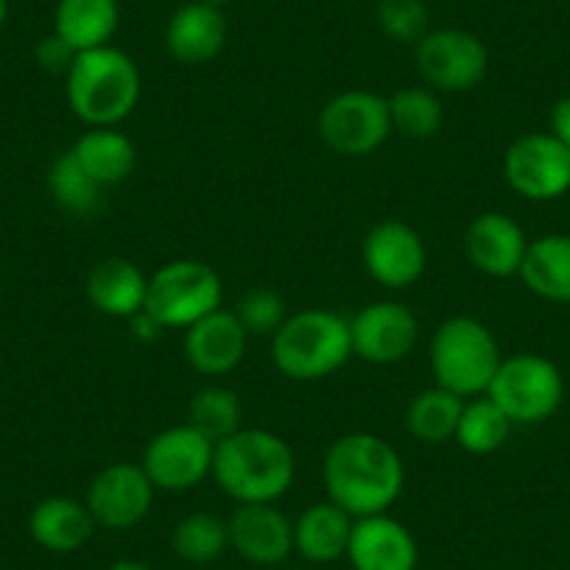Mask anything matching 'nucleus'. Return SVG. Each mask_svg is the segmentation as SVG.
I'll return each mask as SVG.
<instances>
[{
  "instance_id": "nucleus-8",
  "label": "nucleus",
  "mask_w": 570,
  "mask_h": 570,
  "mask_svg": "<svg viewBox=\"0 0 570 570\" xmlns=\"http://www.w3.org/2000/svg\"><path fill=\"white\" fill-rule=\"evenodd\" d=\"M320 137L342 157H370L392 135L389 101L370 90H344L322 107Z\"/></svg>"
},
{
  "instance_id": "nucleus-26",
  "label": "nucleus",
  "mask_w": 570,
  "mask_h": 570,
  "mask_svg": "<svg viewBox=\"0 0 570 570\" xmlns=\"http://www.w3.org/2000/svg\"><path fill=\"white\" fill-rule=\"evenodd\" d=\"M462 409L464 397L434 383L431 389H422L420 394L411 397L409 409H405V428L422 445H445L456 436Z\"/></svg>"
},
{
  "instance_id": "nucleus-31",
  "label": "nucleus",
  "mask_w": 570,
  "mask_h": 570,
  "mask_svg": "<svg viewBox=\"0 0 570 570\" xmlns=\"http://www.w3.org/2000/svg\"><path fill=\"white\" fill-rule=\"evenodd\" d=\"M386 101L389 115H392V131H400L411 140L434 137L445 124L442 98L431 87H403L394 96H389Z\"/></svg>"
},
{
  "instance_id": "nucleus-36",
  "label": "nucleus",
  "mask_w": 570,
  "mask_h": 570,
  "mask_svg": "<svg viewBox=\"0 0 570 570\" xmlns=\"http://www.w3.org/2000/svg\"><path fill=\"white\" fill-rule=\"evenodd\" d=\"M131 327H135V336L140 338V342H157V338L163 336V325L157 320H151L149 314H146V311H140V314L137 316H131Z\"/></svg>"
},
{
  "instance_id": "nucleus-32",
  "label": "nucleus",
  "mask_w": 570,
  "mask_h": 570,
  "mask_svg": "<svg viewBox=\"0 0 570 570\" xmlns=\"http://www.w3.org/2000/svg\"><path fill=\"white\" fill-rule=\"evenodd\" d=\"M235 316H238V322L249 336H274L283 327V322L288 320V305H285V297L277 288L257 285V288H252L238 299Z\"/></svg>"
},
{
  "instance_id": "nucleus-16",
  "label": "nucleus",
  "mask_w": 570,
  "mask_h": 570,
  "mask_svg": "<svg viewBox=\"0 0 570 570\" xmlns=\"http://www.w3.org/2000/svg\"><path fill=\"white\" fill-rule=\"evenodd\" d=\"M529 238L509 213L487 210L464 229V255L487 277H518Z\"/></svg>"
},
{
  "instance_id": "nucleus-7",
  "label": "nucleus",
  "mask_w": 570,
  "mask_h": 570,
  "mask_svg": "<svg viewBox=\"0 0 570 570\" xmlns=\"http://www.w3.org/2000/svg\"><path fill=\"white\" fill-rule=\"evenodd\" d=\"M487 394L514 425H540L562 405L564 377L546 355L514 353L501 361Z\"/></svg>"
},
{
  "instance_id": "nucleus-23",
  "label": "nucleus",
  "mask_w": 570,
  "mask_h": 570,
  "mask_svg": "<svg viewBox=\"0 0 570 570\" xmlns=\"http://www.w3.org/2000/svg\"><path fill=\"white\" fill-rule=\"evenodd\" d=\"M518 277L540 299L570 305V235L548 233L529 240Z\"/></svg>"
},
{
  "instance_id": "nucleus-10",
  "label": "nucleus",
  "mask_w": 570,
  "mask_h": 570,
  "mask_svg": "<svg viewBox=\"0 0 570 570\" xmlns=\"http://www.w3.org/2000/svg\"><path fill=\"white\" fill-rule=\"evenodd\" d=\"M509 188L529 202L562 199L570 190V149L551 131L518 137L503 155Z\"/></svg>"
},
{
  "instance_id": "nucleus-21",
  "label": "nucleus",
  "mask_w": 570,
  "mask_h": 570,
  "mask_svg": "<svg viewBox=\"0 0 570 570\" xmlns=\"http://www.w3.org/2000/svg\"><path fill=\"white\" fill-rule=\"evenodd\" d=\"M87 503L68 495H51L31 509L29 534L40 548L51 553H73L90 542L96 531Z\"/></svg>"
},
{
  "instance_id": "nucleus-34",
  "label": "nucleus",
  "mask_w": 570,
  "mask_h": 570,
  "mask_svg": "<svg viewBox=\"0 0 570 570\" xmlns=\"http://www.w3.org/2000/svg\"><path fill=\"white\" fill-rule=\"evenodd\" d=\"M35 57H37V65H40L46 73L68 76L70 68H73L76 57H79V51H76L73 46H68L62 37L53 35V31H51V35L42 37V40L37 42Z\"/></svg>"
},
{
  "instance_id": "nucleus-12",
  "label": "nucleus",
  "mask_w": 570,
  "mask_h": 570,
  "mask_svg": "<svg viewBox=\"0 0 570 570\" xmlns=\"http://www.w3.org/2000/svg\"><path fill=\"white\" fill-rule=\"evenodd\" d=\"M353 355L375 366L405 361L420 342V320L414 311L397 299H377L364 305L350 320Z\"/></svg>"
},
{
  "instance_id": "nucleus-37",
  "label": "nucleus",
  "mask_w": 570,
  "mask_h": 570,
  "mask_svg": "<svg viewBox=\"0 0 570 570\" xmlns=\"http://www.w3.org/2000/svg\"><path fill=\"white\" fill-rule=\"evenodd\" d=\"M107 570H151L149 564L137 562V559H118V562L109 564Z\"/></svg>"
},
{
  "instance_id": "nucleus-35",
  "label": "nucleus",
  "mask_w": 570,
  "mask_h": 570,
  "mask_svg": "<svg viewBox=\"0 0 570 570\" xmlns=\"http://www.w3.org/2000/svg\"><path fill=\"white\" fill-rule=\"evenodd\" d=\"M551 131L553 137H557L562 146H568L570 149V96L559 98L557 104H553L551 109Z\"/></svg>"
},
{
  "instance_id": "nucleus-4",
  "label": "nucleus",
  "mask_w": 570,
  "mask_h": 570,
  "mask_svg": "<svg viewBox=\"0 0 570 570\" xmlns=\"http://www.w3.org/2000/svg\"><path fill=\"white\" fill-rule=\"evenodd\" d=\"M353 358L350 320L327 308L288 314L272 336V361L288 381L314 383L336 375Z\"/></svg>"
},
{
  "instance_id": "nucleus-27",
  "label": "nucleus",
  "mask_w": 570,
  "mask_h": 570,
  "mask_svg": "<svg viewBox=\"0 0 570 570\" xmlns=\"http://www.w3.org/2000/svg\"><path fill=\"white\" fill-rule=\"evenodd\" d=\"M512 428L514 422L509 420L507 411L490 394H481V397L464 400L453 442L462 451H468L470 456H490V453H498L507 445Z\"/></svg>"
},
{
  "instance_id": "nucleus-19",
  "label": "nucleus",
  "mask_w": 570,
  "mask_h": 570,
  "mask_svg": "<svg viewBox=\"0 0 570 570\" xmlns=\"http://www.w3.org/2000/svg\"><path fill=\"white\" fill-rule=\"evenodd\" d=\"M227 46V20L222 9L190 0L171 14L166 26V48L177 62L207 65L222 57Z\"/></svg>"
},
{
  "instance_id": "nucleus-40",
  "label": "nucleus",
  "mask_w": 570,
  "mask_h": 570,
  "mask_svg": "<svg viewBox=\"0 0 570 570\" xmlns=\"http://www.w3.org/2000/svg\"><path fill=\"white\" fill-rule=\"evenodd\" d=\"M294 570H303V568H294Z\"/></svg>"
},
{
  "instance_id": "nucleus-1",
  "label": "nucleus",
  "mask_w": 570,
  "mask_h": 570,
  "mask_svg": "<svg viewBox=\"0 0 570 570\" xmlns=\"http://www.w3.org/2000/svg\"><path fill=\"white\" fill-rule=\"evenodd\" d=\"M327 501L358 518L383 514L405 487V464L397 448L370 431L344 434L327 448L322 462Z\"/></svg>"
},
{
  "instance_id": "nucleus-39",
  "label": "nucleus",
  "mask_w": 570,
  "mask_h": 570,
  "mask_svg": "<svg viewBox=\"0 0 570 570\" xmlns=\"http://www.w3.org/2000/svg\"><path fill=\"white\" fill-rule=\"evenodd\" d=\"M202 3H207V7H216V9H222V7H227L229 0H202Z\"/></svg>"
},
{
  "instance_id": "nucleus-18",
  "label": "nucleus",
  "mask_w": 570,
  "mask_h": 570,
  "mask_svg": "<svg viewBox=\"0 0 570 570\" xmlns=\"http://www.w3.org/2000/svg\"><path fill=\"white\" fill-rule=\"evenodd\" d=\"M347 559L353 570H416L420 548L400 520L383 512L355 520Z\"/></svg>"
},
{
  "instance_id": "nucleus-11",
  "label": "nucleus",
  "mask_w": 570,
  "mask_h": 570,
  "mask_svg": "<svg viewBox=\"0 0 570 570\" xmlns=\"http://www.w3.org/2000/svg\"><path fill=\"white\" fill-rule=\"evenodd\" d=\"M213 456L216 445L185 422L151 436L142 451L140 468L146 470L155 490L190 492L213 475Z\"/></svg>"
},
{
  "instance_id": "nucleus-9",
  "label": "nucleus",
  "mask_w": 570,
  "mask_h": 570,
  "mask_svg": "<svg viewBox=\"0 0 570 570\" xmlns=\"http://www.w3.org/2000/svg\"><path fill=\"white\" fill-rule=\"evenodd\" d=\"M414 62L431 90L468 92L487 79L490 51L473 31L434 29L414 46Z\"/></svg>"
},
{
  "instance_id": "nucleus-20",
  "label": "nucleus",
  "mask_w": 570,
  "mask_h": 570,
  "mask_svg": "<svg viewBox=\"0 0 570 570\" xmlns=\"http://www.w3.org/2000/svg\"><path fill=\"white\" fill-rule=\"evenodd\" d=\"M92 308L112 320H131L146 308L149 277L126 257H104L90 268L85 283Z\"/></svg>"
},
{
  "instance_id": "nucleus-38",
  "label": "nucleus",
  "mask_w": 570,
  "mask_h": 570,
  "mask_svg": "<svg viewBox=\"0 0 570 570\" xmlns=\"http://www.w3.org/2000/svg\"><path fill=\"white\" fill-rule=\"evenodd\" d=\"M7 18H9V0H0V29L7 26Z\"/></svg>"
},
{
  "instance_id": "nucleus-6",
  "label": "nucleus",
  "mask_w": 570,
  "mask_h": 570,
  "mask_svg": "<svg viewBox=\"0 0 570 570\" xmlns=\"http://www.w3.org/2000/svg\"><path fill=\"white\" fill-rule=\"evenodd\" d=\"M224 279L205 261H171L149 277L146 314L163 325V331H188L207 314L222 308Z\"/></svg>"
},
{
  "instance_id": "nucleus-22",
  "label": "nucleus",
  "mask_w": 570,
  "mask_h": 570,
  "mask_svg": "<svg viewBox=\"0 0 570 570\" xmlns=\"http://www.w3.org/2000/svg\"><path fill=\"white\" fill-rule=\"evenodd\" d=\"M355 518L333 501L314 503L294 520V551L314 564L347 557Z\"/></svg>"
},
{
  "instance_id": "nucleus-17",
  "label": "nucleus",
  "mask_w": 570,
  "mask_h": 570,
  "mask_svg": "<svg viewBox=\"0 0 570 570\" xmlns=\"http://www.w3.org/2000/svg\"><path fill=\"white\" fill-rule=\"evenodd\" d=\"M246 342L249 333L244 331L235 311L218 308L185 331L183 353L190 370L199 375L224 377L238 370L246 355Z\"/></svg>"
},
{
  "instance_id": "nucleus-5",
  "label": "nucleus",
  "mask_w": 570,
  "mask_h": 570,
  "mask_svg": "<svg viewBox=\"0 0 570 570\" xmlns=\"http://www.w3.org/2000/svg\"><path fill=\"white\" fill-rule=\"evenodd\" d=\"M428 361L436 386L470 400L490 392L503 355L484 322L475 316H451L431 336Z\"/></svg>"
},
{
  "instance_id": "nucleus-3",
  "label": "nucleus",
  "mask_w": 570,
  "mask_h": 570,
  "mask_svg": "<svg viewBox=\"0 0 570 570\" xmlns=\"http://www.w3.org/2000/svg\"><path fill=\"white\" fill-rule=\"evenodd\" d=\"M140 90L142 79L135 59L115 46L81 51L65 76L70 109L87 129L124 124L135 112Z\"/></svg>"
},
{
  "instance_id": "nucleus-25",
  "label": "nucleus",
  "mask_w": 570,
  "mask_h": 570,
  "mask_svg": "<svg viewBox=\"0 0 570 570\" xmlns=\"http://www.w3.org/2000/svg\"><path fill=\"white\" fill-rule=\"evenodd\" d=\"M120 23L118 0H59L53 12V35L76 51L112 46Z\"/></svg>"
},
{
  "instance_id": "nucleus-15",
  "label": "nucleus",
  "mask_w": 570,
  "mask_h": 570,
  "mask_svg": "<svg viewBox=\"0 0 570 570\" xmlns=\"http://www.w3.org/2000/svg\"><path fill=\"white\" fill-rule=\"evenodd\" d=\"M227 529L229 548L257 568L283 564L294 551V520L277 503H238Z\"/></svg>"
},
{
  "instance_id": "nucleus-2",
  "label": "nucleus",
  "mask_w": 570,
  "mask_h": 570,
  "mask_svg": "<svg viewBox=\"0 0 570 570\" xmlns=\"http://www.w3.org/2000/svg\"><path fill=\"white\" fill-rule=\"evenodd\" d=\"M213 479L235 503H277L297 479L292 445L266 428H240L216 445Z\"/></svg>"
},
{
  "instance_id": "nucleus-24",
  "label": "nucleus",
  "mask_w": 570,
  "mask_h": 570,
  "mask_svg": "<svg viewBox=\"0 0 570 570\" xmlns=\"http://www.w3.org/2000/svg\"><path fill=\"white\" fill-rule=\"evenodd\" d=\"M70 155L79 160V166L101 185L104 190L120 185L135 171L137 151L135 142L118 126H96L87 129L79 140L70 146Z\"/></svg>"
},
{
  "instance_id": "nucleus-29",
  "label": "nucleus",
  "mask_w": 570,
  "mask_h": 570,
  "mask_svg": "<svg viewBox=\"0 0 570 570\" xmlns=\"http://www.w3.org/2000/svg\"><path fill=\"white\" fill-rule=\"evenodd\" d=\"M171 548L183 562L210 564L229 548L227 520L213 512H190L174 525Z\"/></svg>"
},
{
  "instance_id": "nucleus-30",
  "label": "nucleus",
  "mask_w": 570,
  "mask_h": 570,
  "mask_svg": "<svg viewBox=\"0 0 570 570\" xmlns=\"http://www.w3.org/2000/svg\"><path fill=\"white\" fill-rule=\"evenodd\" d=\"M240 420H244L240 397L229 386H222V383H210V386L199 389L188 403V425L205 434L213 445L240 431L244 428Z\"/></svg>"
},
{
  "instance_id": "nucleus-28",
  "label": "nucleus",
  "mask_w": 570,
  "mask_h": 570,
  "mask_svg": "<svg viewBox=\"0 0 570 570\" xmlns=\"http://www.w3.org/2000/svg\"><path fill=\"white\" fill-rule=\"evenodd\" d=\"M48 190L59 210L70 213V216H96L104 205V188L79 166L70 149L53 160L51 171H48Z\"/></svg>"
},
{
  "instance_id": "nucleus-33",
  "label": "nucleus",
  "mask_w": 570,
  "mask_h": 570,
  "mask_svg": "<svg viewBox=\"0 0 570 570\" xmlns=\"http://www.w3.org/2000/svg\"><path fill=\"white\" fill-rule=\"evenodd\" d=\"M377 26L383 35L403 46H416L428 35L425 0H381L377 3Z\"/></svg>"
},
{
  "instance_id": "nucleus-13",
  "label": "nucleus",
  "mask_w": 570,
  "mask_h": 570,
  "mask_svg": "<svg viewBox=\"0 0 570 570\" xmlns=\"http://www.w3.org/2000/svg\"><path fill=\"white\" fill-rule=\"evenodd\" d=\"M155 492L140 464L115 462L90 481L85 503L96 525L107 531H129L149 518Z\"/></svg>"
},
{
  "instance_id": "nucleus-14",
  "label": "nucleus",
  "mask_w": 570,
  "mask_h": 570,
  "mask_svg": "<svg viewBox=\"0 0 570 570\" xmlns=\"http://www.w3.org/2000/svg\"><path fill=\"white\" fill-rule=\"evenodd\" d=\"M366 274L383 288L403 292L420 283L428 268V249L422 235L400 218L377 222L361 244Z\"/></svg>"
}]
</instances>
